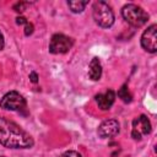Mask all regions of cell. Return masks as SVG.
<instances>
[{"mask_svg": "<svg viewBox=\"0 0 157 157\" xmlns=\"http://www.w3.org/2000/svg\"><path fill=\"white\" fill-rule=\"evenodd\" d=\"M88 5V0L81 1V0H75V1H67V6L71 12L74 13H80L85 10V7Z\"/></svg>", "mask_w": 157, "mask_h": 157, "instance_id": "8fae6325", "label": "cell"}, {"mask_svg": "<svg viewBox=\"0 0 157 157\" xmlns=\"http://www.w3.org/2000/svg\"><path fill=\"white\" fill-rule=\"evenodd\" d=\"M0 145L7 148H31L34 141L20 125L0 117Z\"/></svg>", "mask_w": 157, "mask_h": 157, "instance_id": "6da1fadb", "label": "cell"}, {"mask_svg": "<svg viewBox=\"0 0 157 157\" xmlns=\"http://www.w3.org/2000/svg\"><path fill=\"white\" fill-rule=\"evenodd\" d=\"M123 18L132 27H141L148 21V13L139 5L128 4L121 9Z\"/></svg>", "mask_w": 157, "mask_h": 157, "instance_id": "3957f363", "label": "cell"}, {"mask_svg": "<svg viewBox=\"0 0 157 157\" xmlns=\"http://www.w3.org/2000/svg\"><path fill=\"white\" fill-rule=\"evenodd\" d=\"M92 16L94 22L102 28H109L114 23V12L105 1H96L92 6Z\"/></svg>", "mask_w": 157, "mask_h": 157, "instance_id": "7a4b0ae2", "label": "cell"}, {"mask_svg": "<svg viewBox=\"0 0 157 157\" xmlns=\"http://www.w3.org/2000/svg\"><path fill=\"white\" fill-rule=\"evenodd\" d=\"M60 157H82V155L81 153H78L77 151H66V152H64Z\"/></svg>", "mask_w": 157, "mask_h": 157, "instance_id": "9a60e30c", "label": "cell"}, {"mask_svg": "<svg viewBox=\"0 0 157 157\" xmlns=\"http://www.w3.org/2000/svg\"><path fill=\"white\" fill-rule=\"evenodd\" d=\"M28 21L23 17V16H18V17H16V23L17 25H26Z\"/></svg>", "mask_w": 157, "mask_h": 157, "instance_id": "e0dca14e", "label": "cell"}, {"mask_svg": "<svg viewBox=\"0 0 157 157\" xmlns=\"http://www.w3.org/2000/svg\"><path fill=\"white\" fill-rule=\"evenodd\" d=\"M72 45H74L72 38L61 33H56L52 37L49 42V52L52 54H65L72 48Z\"/></svg>", "mask_w": 157, "mask_h": 157, "instance_id": "5b68a950", "label": "cell"}, {"mask_svg": "<svg viewBox=\"0 0 157 157\" xmlns=\"http://www.w3.org/2000/svg\"><path fill=\"white\" fill-rule=\"evenodd\" d=\"M141 47L148 53L157 52V26L151 25L141 36Z\"/></svg>", "mask_w": 157, "mask_h": 157, "instance_id": "52a82bcc", "label": "cell"}, {"mask_svg": "<svg viewBox=\"0 0 157 157\" xmlns=\"http://www.w3.org/2000/svg\"><path fill=\"white\" fill-rule=\"evenodd\" d=\"M33 31H34V26H33V23H31V22H27L26 25H25V36H31L32 33H33Z\"/></svg>", "mask_w": 157, "mask_h": 157, "instance_id": "5bb4252c", "label": "cell"}, {"mask_svg": "<svg viewBox=\"0 0 157 157\" xmlns=\"http://www.w3.org/2000/svg\"><path fill=\"white\" fill-rule=\"evenodd\" d=\"M29 80H31V82L37 83V82H38V75H37V72L32 71V72L29 74Z\"/></svg>", "mask_w": 157, "mask_h": 157, "instance_id": "2e32d148", "label": "cell"}, {"mask_svg": "<svg viewBox=\"0 0 157 157\" xmlns=\"http://www.w3.org/2000/svg\"><path fill=\"white\" fill-rule=\"evenodd\" d=\"M118 97H119L123 102H125V103H130V102H131L132 96H131V93L129 92V90H128V85H126V83L123 85L121 88H119V91H118Z\"/></svg>", "mask_w": 157, "mask_h": 157, "instance_id": "7c38bea8", "label": "cell"}, {"mask_svg": "<svg viewBox=\"0 0 157 157\" xmlns=\"http://www.w3.org/2000/svg\"><path fill=\"white\" fill-rule=\"evenodd\" d=\"M115 92L113 90H108L105 93H98L96 96V102L99 109L102 110H108L110 109V107L114 104L115 101Z\"/></svg>", "mask_w": 157, "mask_h": 157, "instance_id": "9c48e42d", "label": "cell"}, {"mask_svg": "<svg viewBox=\"0 0 157 157\" xmlns=\"http://www.w3.org/2000/svg\"><path fill=\"white\" fill-rule=\"evenodd\" d=\"M26 99L25 97L18 93L17 91H10L7 92L1 99H0V107L5 110H12V112H22L26 109Z\"/></svg>", "mask_w": 157, "mask_h": 157, "instance_id": "277c9868", "label": "cell"}, {"mask_svg": "<svg viewBox=\"0 0 157 157\" xmlns=\"http://www.w3.org/2000/svg\"><path fill=\"white\" fill-rule=\"evenodd\" d=\"M152 130L151 121L145 114H141L136 117L132 120V130H131V137L134 140H141L144 136L148 135Z\"/></svg>", "mask_w": 157, "mask_h": 157, "instance_id": "8992f818", "label": "cell"}, {"mask_svg": "<svg viewBox=\"0 0 157 157\" xmlns=\"http://www.w3.org/2000/svg\"><path fill=\"white\" fill-rule=\"evenodd\" d=\"M4 47H5V38H4V34L0 31V50H2Z\"/></svg>", "mask_w": 157, "mask_h": 157, "instance_id": "ac0fdd59", "label": "cell"}, {"mask_svg": "<svg viewBox=\"0 0 157 157\" xmlns=\"http://www.w3.org/2000/svg\"><path fill=\"white\" fill-rule=\"evenodd\" d=\"M27 5H28V2H23V1H20V2H17V4H15L13 5V10L16 11V12H23L25 10H26V7H27Z\"/></svg>", "mask_w": 157, "mask_h": 157, "instance_id": "4fadbf2b", "label": "cell"}, {"mask_svg": "<svg viewBox=\"0 0 157 157\" xmlns=\"http://www.w3.org/2000/svg\"><path fill=\"white\" fill-rule=\"evenodd\" d=\"M119 130H120V125H119L118 120L107 119L101 123V125L98 126L97 134L101 139H108V137H113V136L118 135Z\"/></svg>", "mask_w": 157, "mask_h": 157, "instance_id": "ba28073f", "label": "cell"}, {"mask_svg": "<svg viewBox=\"0 0 157 157\" xmlns=\"http://www.w3.org/2000/svg\"><path fill=\"white\" fill-rule=\"evenodd\" d=\"M102 76V64L98 58H92L88 65V77L92 81H98Z\"/></svg>", "mask_w": 157, "mask_h": 157, "instance_id": "30bf717a", "label": "cell"}, {"mask_svg": "<svg viewBox=\"0 0 157 157\" xmlns=\"http://www.w3.org/2000/svg\"><path fill=\"white\" fill-rule=\"evenodd\" d=\"M0 157H4V156H0Z\"/></svg>", "mask_w": 157, "mask_h": 157, "instance_id": "d6986e66", "label": "cell"}]
</instances>
